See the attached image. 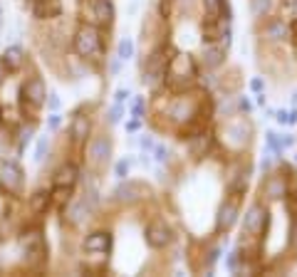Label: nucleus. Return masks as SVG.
Returning <instances> with one entry per match:
<instances>
[{"instance_id": "23", "label": "nucleus", "mask_w": 297, "mask_h": 277, "mask_svg": "<svg viewBox=\"0 0 297 277\" xmlns=\"http://www.w3.org/2000/svg\"><path fill=\"white\" fill-rule=\"evenodd\" d=\"M134 55V42L129 40V37H124L122 42H119V60H129Z\"/></svg>"}, {"instance_id": "37", "label": "nucleus", "mask_w": 297, "mask_h": 277, "mask_svg": "<svg viewBox=\"0 0 297 277\" xmlns=\"http://www.w3.org/2000/svg\"><path fill=\"white\" fill-rule=\"evenodd\" d=\"M250 87H253L255 92H260V89H263V79H253V84H250Z\"/></svg>"}, {"instance_id": "3", "label": "nucleus", "mask_w": 297, "mask_h": 277, "mask_svg": "<svg viewBox=\"0 0 297 277\" xmlns=\"http://www.w3.org/2000/svg\"><path fill=\"white\" fill-rule=\"evenodd\" d=\"M20 97H22V104L27 107H42L47 102V89H45V82L40 77H30L25 79L22 89H20Z\"/></svg>"}, {"instance_id": "24", "label": "nucleus", "mask_w": 297, "mask_h": 277, "mask_svg": "<svg viewBox=\"0 0 297 277\" xmlns=\"http://www.w3.org/2000/svg\"><path fill=\"white\" fill-rule=\"evenodd\" d=\"M70 193H72V186H55L52 201H57V203H65V201L70 198Z\"/></svg>"}, {"instance_id": "19", "label": "nucleus", "mask_w": 297, "mask_h": 277, "mask_svg": "<svg viewBox=\"0 0 297 277\" xmlns=\"http://www.w3.org/2000/svg\"><path fill=\"white\" fill-rule=\"evenodd\" d=\"M288 32H290V30H288V25H285L283 20H273V22L263 30V35L270 37V40H283V37H288Z\"/></svg>"}, {"instance_id": "27", "label": "nucleus", "mask_w": 297, "mask_h": 277, "mask_svg": "<svg viewBox=\"0 0 297 277\" xmlns=\"http://www.w3.org/2000/svg\"><path fill=\"white\" fill-rule=\"evenodd\" d=\"M278 122H280V124H295L297 114L295 112H278Z\"/></svg>"}, {"instance_id": "25", "label": "nucleus", "mask_w": 297, "mask_h": 277, "mask_svg": "<svg viewBox=\"0 0 297 277\" xmlns=\"http://www.w3.org/2000/svg\"><path fill=\"white\" fill-rule=\"evenodd\" d=\"M129 166H132V161H129V158H122V161L114 166V171H117V178H127V173H129Z\"/></svg>"}, {"instance_id": "39", "label": "nucleus", "mask_w": 297, "mask_h": 277, "mask_svg": "<svg viewBox=\"0 0 297 277\" xmlns=\"http://www.w3.org/2000/svg\"><path fill=\"white\" fill-rule=\"evenodd\" d=\"M127 129H129V132H137V129H139V122H132V124H129Z\"/></svg>"}, {"instance_id": "31", "label": "nucleus", "mask_w": 297, "mask_h": 277, "mask_svg": "<svg viewBox=\"0 0 297 277\" xmlns=\"http://www.w3.org/2000/svg\"><path fill=\"white\" fill-rule=\"evenodd\" d=\"M166 158H168V156H166V146H156V161L163 163Z\"/></svg>"}, {"instance_id": "16", "label": "nucleus", "mask_w": 297, "mask_h": 277, "mask_svg": "<svg viewBox=\"0 0 297 277\" xmlns=\"http://www.w3.org/2000/svg\"><path fill=\"white\" fill-rule=\"evenodd\" d=\"M89 215V208H87V201H74L72 206L67 208V220L72 225H79L84 218Z\"/></svg>"}, {"instance_id": "36", "label": "nucleus", "mask_w": 297, "mask_h": 277, "mask_svg": "<svg viewBox=\"0 0 297 277\" xmlns=\"http://www.w3.org/2000/svg\"><path fill=\"white\" fill-rule=\"evenodd\" d=\"M50 107L52 109H60V97L57 94H50Z\"/></svg>"}, {"instance_id": "32", "label": "nucleus", "mask_w": 297, "mask_h": 277, "mask_svg": "<svg viewBox=\"0 0 297 277\" xmlns=\"http://www.w3.org/2000/svg\"><path fill=\"white\" fill-rule=\"evenodd\" d=\"M7 65H5V60H2V57H0V84H2V82H5V77H7Z\"/></svg>"}, {"instance_id": "5", "label": "nucleus", "mask_w": 297, "mask_h": 277, "mask_svg": "<svg viewBox=\"0 0 297 277\" xmlns=\"http://www.w3.org/2000/svg\"><path fill=\"white\" fill-rule=\"evenodd\" d=\"M268 223H270V218H268L265 206L255 203V206L248 210V215L243 218V230H245V235H260L268 228Z\"/></svg>"}, {"instance_id": "6", "label": "nucleus", "mask_w": 297, "mask_h": 277, "mask_svg": "<svg viewBox=\"0 0 297 277\" xmlns=\"http://www.w3.org/2000/svg\"><path fill=\"white\" fill-rule=\"evenodd\" d=\"M171 240H173L171 228H168L163 220H156V223H151L147 228V243L153 248V250H163Z\"/></svg>"}, {"instance_id": "2", "label": "nucleus", "mask_w": 297, "mask_h": 277, "mask_svg": "<svg viewBox=\"0 0 297 277\" xmlns=\"http://www.w3.org/2000/svg\"><path fill=\"white\" fill-rule=\"evenodd\" d=\"M82 7H84V15H87L89 25L107 27V25L114 22V2L112 0H84Z\"/></svg>"}, {"instance_id": "35", "label": "nucleus", "mask_w": 297, "mask_h": 277, "mask_svg": "<svg viewBox=\"0 0 297 277\" xmlns=\"http://www.w3.org/2000/svg\"><path fill=\"white\" fill-rule=\"evenodd\" d=\"M293 143H295V138H293V137H283V138H280V146H283V148H288V146H293Z\"/></svg>"}, {"instance_id": "10", "label": "nucleus", "mask_w": 297, "mask_h": 277, "mask_svg": "<svg viewBox=\"0 0 297 277\" xmlns=\"http://www.w3.org/2000/svg\"><path fill=\"white\" fill-rule=\"evenodd\" d=\"M92 134V122L82 114H77L72 119V127H70V137H72L74 143H84L87 138Z\"/></svg>"}, {"instance_id": "41", "label": "nucleus", "mask_w": 297, "mask_h": 277, "mask_svg": "<svg viewBox=\"0 0 297 277\" xmlns=\"http://www.w3.org/2000/svg\"><path fill=\"white\" fill-rule=\"evenodd\" d=\"M285 2H288V5H290V2H295V0H285Z\"/></svg>"}, {"instance_id": "38", "label": "nucleus", "mask_w": 297, "mask_h": 277, "mask_svg": "<svg viewBox=\"0 0 297 277\" xmlns=\"http://www.w3.org/2000/svg\"><path fill=\"white\" fill-rule=\"evenodd\" d=\"M142 146H144V148H151V146H153V138H151V137H144V138H142Z\"/></svg>"}, {"instance_id": "11", "label": "nucleus", "mask_w": 297, "mask_h": 277, "mask_svg": "<svg viewBox=\"0 0 297 277\" xmlns=\"http://www.w3.org/2000/svg\"><path fill=\"white\" fill-rule=\"evenodd\" d=\"M235 218H238V198L235 201H225L218 210V230H230L233 228V223H235Z\"/></svg>"}, {"instance_id": "17", "label": "nucleus", "mask_w": 297, "mask_h": 277, "mask_svg": "<svg viewBox=\"0 0 297 277\" xmlns=\"http://www.w3.org/2000/svg\"><path fill=\"white\" fill-rule=\"evenodd\" d=\"M223 55H225L223 45H208V47L203 50V62H206L208 67H218L223 62Z\"/></svg>"}, {"instance_id": "9", "label": "nucleus", "mask_w": 297, "mask_h": 277, "mask_svg": "<svg viewBox=\"0 0 297 277\" xmlns=\"http://www.w3.org/2000/svg\"><path fill=\"white\" fill-rule=\"evenodd\" d=\"M32 15L37 20H52L62 15V0H32Z\"/></svg>"}, {"instance_id": "4", "label": "nucleus", "mask_w": 297, "mask_h": 277, "mask_svg": "<svg viewBox=\"0 0 297 277\" xmlns=\"http://www.w3.org/2000/svg\"><path fill=\"white\" fill-rule=\"evenodd\" d=\"M0 183H2L5 191H10L12 196H17L22 191V183H25L22 168L15 161H2V166H0Z\"/></svg>"}, {"instance_id": "33", "label": "nucleus", "mask_w": 297, "mask_h": 277, "mask_svg": "<svg viewBox=\"0 0 297 277\" xmlns=\"http://www.w3.org/2000/svg\"><path fill=\"white\" fill-rule=\"evenodd\" d=\"M119 65H122V60H119V55H117V57L112 60V65H109V72H112V74H117V72H119Z\"/></svg>"}, {"instance_id": "30", "label": "nucleus", "mask_w": 297, "mask_h": 277, "mask_svg": "<svg viewBox=\"0 0 297 277\" xmlns=\"http://www.w3.org/2000/svg\"><path fill=\"white\" fill-rule=\"evenodd\" d=\"M60 124H62V119H60V114H52V117L47 119V127H50V129H57Z\"/></svg>"}, {"instance_id": "22", "label": "nucleus", "mask_w": 297, "mask_h": 277, "mask_svg": "<svg viewBox=\"0 0 297 277\" xmlns=\"http://www.w3.org/2000/svg\"><path fill=\"white\" fill-rule=\"evenodd\" d=\"M47 148H50V138H47V137H40V138H37V148H35V161H45V156H47Z\"/></svg>"}, {"instance_id": "14", "label": "nucleus", "mask_w": 297, "mask_h": 277, "mask_svg": "<svg viewBox=\"0 0 297 277\" xmlns=\"http://www.w3.org/2000/svg\"><path fill=\"white\" fill-rule=\"evenodd\" d=\"M211 134H198V137H191L188 141V148H191V153L196 156V158H203L206 153H208V148H211Z\"/></svg>"}, {"instance_id": "8", "label": "nucleus", "mask_w": 297, "mask_h": 277, "mask_svg": "<svg viewBox=\"0 0 297 277\" xmlns=\"http://www.w3.org/2000/svg\"><path fill=\"white\" fill-rule=\"evenodd\" d=\"M109 153H112V141L107 137H97L89 141V148H87V158L94 163V166H99V163H104L107 158H109Z\"/></svg>"}, {"instance_id": "28", "label": "nucleus", "mask_w": 297, "mask_h": 277, "mask_svg": "<svg viewBox=\"0 0 297 277\" xmlns=\"http://www.w3.org/2000/svg\"><path fill=\"white\" fill-rule=\"evenodd\" d=\"M119 119H122V104L114 102V107H112V112H109V122H112V124H119Z\"/></svg>"}, {"instance_id": "18", "label": "nucleus", "mask_w": 297, "mask_h": 277, "mask_svg": "<svg viewBox=\"0 0 297 277\" xmlns=\"http://www.w3.org/2000/svg\"><path fill=\"white\" fill-rule=\"evenodd\" d=\"M142 191V186L139 183H122L119 188H117V198L122 201V203H132V201H137L139 193Z\"/></svg>"}, {"instance_id": "12", "label": "nucleus", "mask_w": 297, "mask_h": 277, "mask_svg": "<svg viewBox=\"0 0 297 277\" xmlns=\"http://www.w3.org/2000/svg\"><path fill=\"white\" fill-rule=\"evenodd\" d=\"M77 176H79L77 166H74V163H65V166H60V168L55 171L52 183H55V186H74V183H77Z\"/></svg>"}, {"instance_id": "1", "label": "nucleus", "mask_w": 297, "mask_h": 277, "mask_svg": "<svg viewBox=\"0 0 297 277\" xmlns=\"http://www.w3.org/2000/svg\"><path fill=\"white\" fill-rule=\"evenodd\" d=\"M74 50L79 57L89 60V57H102L104 55V42H102V32L97 25H82L74 35Z\"/></svg>"}, {"instance_id": "20", "label": "nucleus", "mask_w": 297, "mask_h": 277, "mask_svg": "<svg viewBox=\"0 0 297 277\" xmlns=\"http://www.w3.org/2000/svg\"><path fill=\"white\" fill-rule=\"evenodd\" d=\"M52 203V196L47 193V191H40V193H35L32 198H30V210L32 213H45L47 208Z\"/></svg>"}, {"instance_id": "13", "label": "nucleus", "mask_w": 297, "mask_h": 277, "mask_svg": "<svg viewBox=\"0 0 297 277\" xmlns=\"http://www.w3.org/2000/svg\"><path fill=\"white\" fill-rule=\"evenodd\" d=\"M265 196L268 198H285L288 196V181L283 176H273L265 183Z\"/></svg>"}, {"instance_id": "40", "label": "nucleus", "mask_w": 297, "mask_h": 277, "mask_svg": "<svg viewBox=\"0 0 297 277\" xmlns=\"http://www.w3.org/2000/svg\"><path fill=\"white\" fill-rule=\"evenodd\" d=\"M0 20H2V5H0Z\"/></svg>"}, {"instance_id": "15", "label": "nucleus", "mask_w": 297, "mask_h": 277, "mask_svg": "<svg viewBox=\"0 0 297 277\" xmlns=\"http://www.w3.org/2000/svg\"><path fill=\"white\" fill-rule=\"evenodd\" d=\"M2 60H5V65L10 67V72H12V69L22 67V62H25V52H22V47L12 45V47H7V50H5Z\"/></svg>"}, {"instance_id": "29", "label": "nucleus", "mask_w": 297, "mask_h": 277, "mask_svg": "<svg viewBox=\"0 0 297 277\" xmlns=\"http://www.w3.org/2000/svg\"><path fill=\"white\" fill-rule=\"evenodd\" d=\"M142 112H144V99H137V104H134V109H132V114L139 119L142 117Z\"/></svg>"}, {"instance_id": "34", "label": "nucleus", "mask_w": 297, "mask_h": 277, "mask_svg": "<svg viewBox=\"0 0 297 277\" xmlns=\"http://www.w3.org/2000/svg\"><path fill=\"white\" fill-rule=\"evenodd\" d=\"M124 99H127V89H117V94H114V102L124 104Z\"/></svg>"}, {"instance_id": "21", "label": "nucleus", "mask_w": 297, "mask_h": 277, "mask_svg": "<svg viewBox=\"0 0 297 277\" xmlns=\"http://www.w3.org/2000/svg\"><path fill=\"white\" fill-rule=\"evenodd\" d=\"M273 7V0H250V10L255 17H265Z\"/></svg>"}, {"instance_id": "7", "label": "nucleus", "mask_w": 297, "mask_h": 277, "mask_svg": "<svg viewBox=\"0 0 297 277\" xmlns=\"http://www.w3.org/2000/svg\"><path fill=\"white\" fill-rule=\"evenodd\" d=\"M84 250L87 253H94V255H104L112 250V233H104V230H97V233H89L84 238Z\"/></svg>"}, {"instance_id": "26", "label": "nucleus", "mask_w": 297, "mask_h": 277, "mask_svg": "<svg viewBox=\"0 0 297 277\" xmlns=\"http://www.w3.org/2000/svg\"><path fill=\"white\" fill-rule=\"evenodd\" d=\"M268 146H270V151H273V153H283L280 138H278V134H275V132H270V134H268Z\"/></svg>"}]
</instances>
